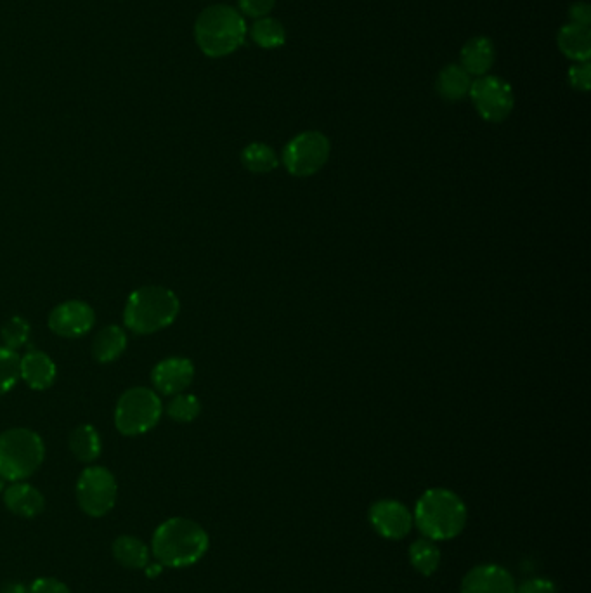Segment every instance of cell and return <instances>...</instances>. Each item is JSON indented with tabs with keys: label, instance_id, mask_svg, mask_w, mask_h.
Wrapping results in <instances>:
<instances>
[{
	"label": "cell",
	"instance_id": "cell-1",
	"mask_svg": "<svg viewBox=\"0 0 591 593\" xmlns=\"http://www.w3.org/2000/svg\"><path fill=\"white\" fill-rule=\"evenodd\" d=\"M151 557L163 567L186 569L207 555L210 536L202 524L188 517L160 522L151 536Z\"/></svg>",
	"mask_w": 591,
	"mask_h": 593
},
{
	"label": "cell",
	"instance_id": "cell-2",
	"mask_svg": "<svg viewBox=\"0 0 591 593\" xmlns=\"http://www.w3.org/2000/svg\"><path fill=\"white\" fill-rule=\"evenodd\" d=\"M181 314V300L163 285H144L130 292L124 307V328L148 337L167 330Z\"/></svg>",
	"mask_w": 591,
	"mask_h": 593
},
{
	"label": "cell",
	"instance_id": "cell-3",
	"mask_svg": "<svg viewBox=\"0 0 591 593\" xmlns=\"http://www.w3.org/2000/svg\"><path fill=\"white\" fill-rule=\"evenodd\" d=\"M413 521L429 540H453L465 529L467 505L451 489H427L416 502Z\"/></svg>",
	"mask_w": 591,
	"mask_h": 593
},
{
	"label": "cell",
	"instance_id": "cell-4",
	"mask_svg": "<svg viewBox=\"0 0 591 593\" xmlns=\"http://www.w3.org/2000/svg\"><path fill=\"white\" fill-rule=\"evenodd\" d=\"M247 25L241 13L226 4L203 9L196 18L195 39L208 58H224L233 54L243 44Z\"/></svg>",
	"mask_w": 591,
	"mask_h": 593
},
{
	"label": "cell",
	"instance_id": "cell-5",
	"mask_svg": "<svg viewBox=\"0 0 591 593\" xmlns=\"http://www.w3.org/2000/svg\"><path fill=\"white\" fill-rule=\"evenodd\" d=\"M46 460V443L39 432L11 427L0 432V479L6 483L28 481Z\"/></svg>",
	"mask_w": 591,
	"mask_h": 593
},
{
	"label": "cell",
	"instance_id": "cell-6",
	"mask_svg": "<svg viewBox=\"0 0 591 593\" xmlns=\"http://www.w3.org/2000/svg\"><path fill=\"white\" fill-rule=\"evenodd\" d=\"M163 417L160 394L144 385L130 387L120 394L113 410V424L122 436L139 437L153 431Z\"/></svg>",
	"mask_w": 591,
	"mask_h": 593
},
{
	"label": "cell",
	"instance_id": "cell-7",
	"mask_svg": "<svg viewBox=\"0 0 591 593\" xmlns=\"http://www.w3.org/2000/svg\"><path fill=\"white\" fill-rule=\"evenodd\" d=\"M78 509L87 517L103 519L118 502L117 477L104 465H85L75 484Z\"/></svg>",
	"mask_w": 591,
	"mask_h": 593
},
{
	"label": "cell",
	"instance_id": "cell-8",
	"mask_svg": "<svg viewBox=\"0 0 591 593\" xmlns=\"http://www.w3.org/2000/svg\"><path fill=\"white\" fill-rule=\"evenodd\" d=\"M330 139L318 131L302 132L283 150V165L293 177H311L325 167L330 158Z\"/></svg>",
	"mask_w": 591,
	"mask_h": 593
},
{
	"label": "cell",
	"instance_id": "cell-9",
	"mask_svg": "<svg viewBox=\"0 0 591 593\" xmlns=\"http://www.w3.org/2000/svg\"><path fill=\"white\" fill-rule=\"evenodd\" d=\"M468 96L472 99L477 113L491 124H500L514 111V89L507 80L496 75H482L474 80Z\"/></svg>",
	"mask_w": 591,
	"mask_h": 593
},
{
	"label": "cell",
	"instance_id": "cell-10",
	"mask_svg": "<svg viewBox=\"0 0 591 593\" xmlns=\"http://www.w3.org/2000/svg\"><path fill=\"white\" fill-rule=\"evenodd\" d=\"M96 325L94 307L82 299H70L51 309L47 316V326L61 339H80L91 332Z\"/></svg>",
	"mask_w": 591,
	"mask_h": 593
},
{
	"label": "cell",
	"instance_id": "cell-11",
	"mask_svg": "<svg viewBox=\"0 0 591 593\" xmlns=\"http://www.w3.org/2000/svg\"><path fill=\"white\" fill-rule=\"evenodd\" d=\"M195 363L184 356H170L158 361L151 370V385L160 396L172 398L186 392L195 380Z\"/></svg>",
	"mask_w": 591,
	"mask_h": 593
},
{
	"label": "cell",
	"instance_id": "cell-12",
	"mask_svg": "<svg viewBox=\"0 0 591 593\" xmlns=\"http://www.w3.org/2000/svg\"><path fill=\"white\" fill-rule=\"evenodd\" d=\"M368 517L371 528L387 540H403L415 524L410 509L397 500H378L371 505Z\"/></svg>",
	"mask_w": 591,
	"mask_h": 593
},
{
	"label": "cell",
	"instance_id": "cell-13",
	"mask_svg": "<svg viewBox=\"0 0 591 593\" xmlns=\"http://www.w3.org/2000/svg\"><path fill=\"white\" fill-rule=\"evenodd\" d=\"M514 576L496 564L475 566L465 574L462 593H515Z\"/></svg>",
	"mask_w": 591,
	"mask_h": 593
},
{
	"label": "cell",
	"instance_id": "cell-14",
	"mask_svg": "<svg viewBox=\"0 0 591 593\" xmlns=\"http://www.w3.org/2000/svg\"><path fill=\"white\" fill-rule=\"evenodd\" d=\"M6 509L21 519H37L46 510V496L28 481L9 483L2 491Z\"/></svg>",
	"mask_w": 591,
	"mask_h": 593
},
{
	"label": "cell",
	"instance_id": "cell-15",
	"mask_svg": "<svg viewBox=\"0 0 591 593\" xmlns=\"http://www.w3.org/2000/svg\"><path fill=\"white\" fill-rule=\"evenodd\" d=\"M20 378L32 391H47L56 384L58 366L47 352L33 349L21 356Z\"/></svg>",
	"mask_w": 591,
	"mask_h": 593
},
{
	"label": "cell",
	"instance_id": "cell-16",
	"mask_svg": "<svg viewBox=\"0 0 591 593\" xmlns=\"http://www.w3.org/2000/svg\"><path fill=\"white\" fill-rule=\"evenodd\" d=\"M127 346H129V337L124 326H103L92 339V358L99 365H110L124 356Z\"/></svg>",
	"mask_w": 591,
	"mask_h": 593
},
{
	"label": "cell",
	"instance_id": "cell-17",
	"mask_svg": "<svg viewBox=\"0 0 591 593\" xmlns=\"http://www.w3.org/2000/svg\"><path fill=\"white\" fill-rule=\"evenodd\" d=\"M113 559L130 571H144L151 564V548L134 535H120L111 543Z\"/></svg>",
	"mask_w": 591,
	"mask_h": 593
},
{
	"label": "cell",
	"instance_id": "cell-18",
	"mask_svg": "<svg viewBox=\"0 0 591 593\" xmlns=\"http://www.w3.org/2000/svg\"><path fill=\"white\" fill-rule=\"evenodd\" d=\"M68 448L77 462L92 465L103 453V437L94 425L80 424L70 432Z\"/></svg>",
	"mask_w": 591,
	"mask_h": 593
},
{
	"label": "cell",
	"instance_id": "cell-19",
	"mask_svg": "<svg viewBox=\"0 0 591 593\" xmlns=\"http://www.w3.org/2000/svg\"><path fill=\"white\" fill-rule=\"evenodd\" d=\"M494 58H496V51H494L493 42L488 37H474L468 40L467 44L462 47L460 53V61H462V68L472 77H482L488 75L491 66L494 65Z\"/></svg>",
	"mask_w": 591,
	"mask_h": 593
},
{
	"label": "cell",
	"instance_id": "cell-20",
	"mask_svg": "<svg viewBox=\"0 0 591 593\" xmlns=\"http://www.w3.org/2000/svg\"><path fill=\"white\" fill-rule=\"evenodd\" d=\"M560 53L576 63H588L591 58V30L590 27L567 23L560 28L557 35Z\"/></svg>",
	"mask_w": 591,
	"mask_h": 593
},
{
	"label": "cell",
	"instance_id": "cell-21",
	"mask_svg": "<svg viewBox=\"0 0 591 593\" xmlns=\"http://www.w3.org/2000/svg\"><path fill=\"white\" fill-rule=\"evenodd\" d=\"M472 82L474 80L463 70L462 66H444L441 73H439V77H437V92H439L442 99L456 103V101L467 98Z\"/></svg>",
	"mask_w": 591,
	"mask_h": 593
},
{
	"label": "cell",
	"instance_id": "cell-22",
	"mask_svg": "<svg viewBox=\"0 0 591 593\" xmlns=\"http://www.w3.org/2000/svg\"><path fill=\"white\" fill-rule=\"evenodd\" d=\"M241 163L252 174H269L278 169L280 158L266 143H252L241 151Z\"/></svg>",
	"mask_w": 591,
	"mask_h": 593
},
{
	"label": "cell",
	"instance_id": "cell-23",
	"mask_svg": "<svg viewBox=\"0 0 591 593\" xmlns=\"http://www.w3.org/2000/svg\"><path fill=\"white\" fill-rule=\"evenodd\" d=\"M411 566L415 571L423 576H432L439 569L441 564V550L436 545V541L429 538H420L413 541L410 547Z\"/></svg>",
	"mask_w": 591,
	"mask_h": 593
},
{
	"label": "cell",
	"instance_id": "cell-24",
	"mask_svg": "<svg viewBox=\"0 0 591 593\" xmlns=\"http://www.w3.org/2000/svg\"><path fill=\"white\" fill-rule=\"evenodd\" d=\"M163 413L176 424H193L202 415V401L195 394L181 392L172 396L167 405H163Z\"/></svg>",
	"mask_w": 591,
	"mask_h": 593
},
{
	"label": "cell",
	"instance_id": "cell-25",
	"mask_svg": "<svg viewBox=\"0 0 591 593\" xmlns=\"http://www.w3.org/2000/svg\"><path fill=\"white\" fill-rule=\"evenodd\" d=\"M250 35H252L255 44L262 49H276V47L283 46L286 40L285 27L281 25V21L269 18V16L255 21Z\"/></svg>",
	"mask_w": 591,
	"mask_h": 593
},
{
	"label": "cell",
	"instance_id": "cell-26",
	"mask_svg": "<svg viewBox=\"0 0 591 593\" xmlns=\"http://www.w3.org/2000/svg\"><path fill=\"white\" fill-rule=\"evenodd\" d=\"M32 335V326L30 321L23 316H13L0 328V339L2 346L11 349V351H20L21 347L26 346V342Z\"/></svg>",
	"mask_w": 591,
	"mask_h": 593
},
{
	"label": "cell",
	"instance_id": "cell-27",
	"mask_svg": "<svg viewBox=\"0 0 591 593\" xmlns=\"http://www.w3.org/2000/svg\"><path fill=\"white\" fill-rule=\"evenodd\" d=\"M20 361L18 352L0 346V398L13 391L20 382Z\"/></svg>",
	"mask_w": 591,
	"mask_h": 593
},
{
	"label": "cell",
	"instance_id": "cell-28",
	"mask_svg": "<svg viewBox=\"0 0 591 593\" xmlns=\"http://www.w3.org/2000/svg\"><path fill=\"white\" fill-rule=\"evenodd\" d=\"M28 593H73L72 588L66 585L65 581L52 578V576H40L28 585Z\"/></svg>",
	"mask_w": 591,
	"mask_h": 593
},
{
	"label": "cell",
	"instance_id": "cell-29",
	"mask_svg": "<svg viewBox=\"0 0 591 593\" xmlns=\"http://www.w3.org/2000/svg\"><path fill=\"white\" fill-rule=\"evenodd\" d=\"M569 82H571L572 89L579 92L590 91L591 85V66L590 63H578V65L571 66L569 70Z\"/></svg>",
	"mask_w": 591,
	"mask_h": 593
},
{
	"label": "cell",
	"instance_id": "cell-30",
	"mask_svg": "<svg viewBox=\"0 0 591 593\" xmlns=\"http://www.w3.org/2000/svg\"><path fill=\"white\" fill-rule=\"evenodd\" d=\"M241 13L247 14L250 18H264L273 11L276 0H238Z\"/></svg>",
	"mask_w": 591,
	"mask_h": 593
},
{
	"label": "cell",
	"instance_id": "cell-31",
	"mask_svg": "<svg viewBox=\"0 0 591 593\" xmlns=\"http://www.w3.org/2000/svg\"><path fill=\"white\" fill-rule=\"evenodd\" d=\"M515 593H557V585L546 578H533L515 588Z\"/></svg>",
	"mask_w": 591,
	"mask_h": 593
},
{
	"label": "cell",
	"instance_id": "cell-32",
	"mask_svg": "<svg viewBox=\"0 0 591 593\" xmlns=\"http://www.w3.org/2000/svg\"><path fill=\"white\" fill-rule=\"evenodd\" d=\"M569 20L576 25H583V27H590L591 23V6L588 2H574L569 7Z\"/></svg>",
	"mask_w": 591,
	"mask_h": 593
},
{
	"label": "cell",
	"instance_id": "cell-33",
	"mask_svg": "<svg viewBox=\"0 0 591 593\" xmlns=\"http://www.w3.org/2000/svg\"><path fill=\"white\" fill-rule=\"evenodd\" d=\"M2 593H28V587L23 583H7L6 587L2 588Z\"/></svg>",
	"mask_w": 591,
	"mask_h": 593
},
{
	"label": "cell",
	"instance_id": "cell-34",
	"mask_svg": "<svg viewBox=\"0 0 591 593\" xmlns=\"http://www.w3.org/2000/svg\"><path fill=\"white\" fill-rule=\"evenodd\" d=\"M144 571H146V574H148V576H150V578H156V576H158V574L162 573L163 566H160V564H158V562H155V564H150V566L146 567V569H144Z\"/></svg>",
	"mask_w": 591,
	"mask_h": 593
}]
</instances>
